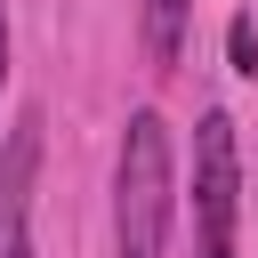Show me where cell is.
Here are the masks:
<instances>
[{
  "label": "cell",
  "mask_w": 258,
  "mask_h": 258,
  "mask_svg": "<svg viewBox=\"0 0 258 258\" xmlns=\"http://www.w3.org/2000/svg\"><path fill=\"white\" fill-rule=\"evenodd\" d=\"M226 56H234V73H242V81H258V24H250V16H234V24H226Z\"/></svg>",
  "instance_id": "5b68a950"
},
{
  "label": "cell",
  "mask_w": 258,
  "mask_h": 258,
  "mask_svg": "<svg viewBox=\"0 0 258 258\" xmlns=\"http://www.w3.org/2000/svg\"><path fill=\"white\" fill-rule=\"evenodd\" d=\"M137 32H145V56L169 73L185 56V32H194V0H137Z\"/></svg>",
  "instance_id": "277c9868"
},
{
  "label": "cell",
  "mask_w": 258,
  "mask_h": 258,
  "mask_svg": "<svg viewBox=\"0 0 258 258\" xmlns=\"http://www.w3.org/2000/svg\"><path fill=\"white\" fill-rule=\"evenodd\" d=\"M169 218H177V137L161 105H137L113 153V258H169Z\"/></svg>",
  "instance_id": "6da1fadb"
},
{
  "label": "cell",
  "mask_w": 258,
  "mask_h": 258,
  "mask_svg": "<svg viewBox=\"0 0 258 258\" xmlns=\"http://www.w3.org/2000/svg\"><path fill=\"white\" fill-rule=\"evenodd\" d=\"M8 56H16V40H8V0H0V89H8Z\"/></svg>",
  "instance_id": "8992f818"
},
{
  "label": "cell",
  "mask_w": 258,
  "mask_h": 258,
  "mask_svg": "<svg viewBox=\"0 0 258 258\" xmlns=\"http://www.w3.org/2000/svg\"><path fill=\"white\" fill-rule=\"evenodd\" d=\"M234 218H242V145L234 113L210 105L194 121V258H242Z\"/></svg>",
  "instance_id": "7a4b0ae2"
},
{
  "label": "cell",
  "mask_w": 258,
  "mask_h": 258,
  "mask_svg": "<svg viewBox=\"0 0 258 258\" xmlns=\"http://www.w3.org/2000/svg\"><path fill=\"white\" fill-rule=\"evenodd\" d=\"M40 105H24L0 137V258H32V194H40Z\"/></svg>",
  "instance_id": "3957f363"
}]
</instances>
